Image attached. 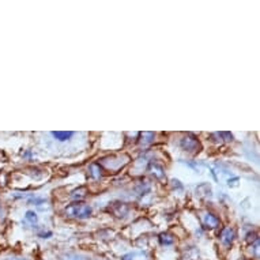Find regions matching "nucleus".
I'll return each mask as SVG.
<instances>
[{
  "label": "nucleus",
  "instance_id": "obj_1",
  "mask_svg": "<svg viewBox=\"0 0 260 260\" xmlns=\"http://www.w3.org/2000/svg\"><path fill=\"white\" fill-rule=\"evenodd\" d=\"M66 214L74 218H87L91 214V207L85 203H75L66 209Z\"/></svg>",
  "mask_w": 260,
  "mask_h": 260
},
{
  "label": "nucleus",
  "instance_id": "obj_2",
  "mask_svg": "<svg viewBox=\"0 0 260 260\" xmlns=\"http://www.w3.org/2000/svg\"><path fill=\"white\" fill-rule=\"evenodd\" d=\"M180 146H181V149H183L184 151H197V150L199 149V142H198L197 138L188 135V137L183 138V139L180 141Z\"/></svg>",
  "mask_w": 260,
  "mask_h": 260
},
{
  "label": "nucleus",
  "instance_id": "obj_3",
  "mask_svg": "<svg viewBox=\"0 0 260 260\" xmlns=\"http://www.w3.org/2000/svg\"><path fill=\"white\" fill-rule=\"evenodd\" d=\"M233 239H235V231H233L232 228H226V229L222 231L221 233L222 243L226 244V245H229V244L233 241Z\"/></svg>",
  "mask_w": 260,
  "mask_h": 260
},
{
  "label": "nucleus",
  "instance_id": "obj_4",
  "mask_svg": "<svg viewBox=\"0 0 260 260\" xmlns=\"http://www.w3.org/2000/svg\"><path fill=\"white\" fill-rule=\"evenodd\" d=\"M74 135H75L74 133H59V131H57V133H52V137L60 142L70 141V138H73Z\"/></svg>",
  "mask_w": 260,
  "mask_h": 260
},
{
  "label": "nucleus",
  "instance_id": "obj_5",
  "mask_svg": "<svg viewBox=\"0 0 260 260\" xmlns=\"http://www.w3.org/2000/svg\"><path fill=\"white\" fill-rule=\"evenodd\" d=\"M25 223H29V225H35V223H37V214L35 213V211H27L25 215Z\"/></svg>",
  "mask_w": 260,
  "mask_h": 260
},
{
  "label": "nucleus",
  "instance_id": "obj_6",
  "mask_svg": "<svg viewBox=\"0 0 260 260\" xmlns=\"http://www.w3.org/2000/svg\"><path fill=\"white\" fill-rule=\"evenodd\" d=\"M205 222L207 223L209 226H211V228H215V226L219 223V219H218L215 215H213V214H206L205 215Z\"/></svg>",
  "mask_w": 260,
  "mask_h": 260
},
{
  "label": "nucleus",
  "instance_id": "obj_7",
  "mask_svg": "<svg viewBox=\"0 0 260 260\" xmlns=\"http://www.w3.org/2000/svg\"><path fill=\"white\" fill-rule=\"evenodd\" d=\"M161 243L164 244V245H171V244H173V237L169 235H162Z\"/></svg>",
  "mask_w": 260,
  "mask_h": 260
},
{
  "label": "nucleus",
  "instance_id": "obj_8",
  "mask_svg": "<svg viewBox=\"0 0 260 260\" xmlns=\"http://www.w3.org/2000/svg\"><path fill=\"white\" fill-rule=\"evenodd\" d=\"M64 260H86L85 257H82V256H78V255H69L66 256V259Z\"/></svg>",
  "mask_w": 260,
  "mask_h": 260
},
{
  "label": "nucleus",
  "instance_id": "obj_9",
  "mask_svg": "<svg viewBox=\"0 0 260 260\" xmlns=\"http://www.w3.org/2000/svg\"><path fill=\"white\" fill-rule=\"evenodd\" d=\"M0 260H25V259H19V257H5V259Z\"/></svg>",
  "mask_w": 260,
  "mask_h": 260
}]
</instances>
